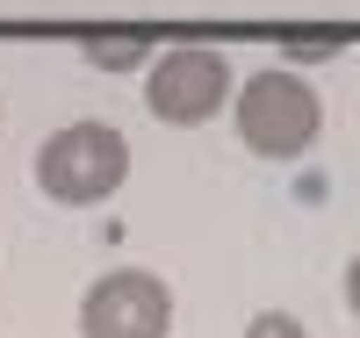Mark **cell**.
<instances>
[{
	"mask_svg": "<svg viewBox=\"0 0 360 338\" xmlns=\"http://www.w3.org/2000/svg\"><path fill=\"white\" fill-rule=\"evenodd\" d=\"M130 180V144L115 122H65L37 151V188L65 209H94Z\"/></svg>",
	"mask_w": 360,
	"mask_h": 338,
	"instance_id": "6da1fadb",
	"label": "cell"
},
{
	"mask_svg": "<svg viewBox=\"0 0 360 338\" xmlns=\"http://www.w3.org/2000/svg\"><path fill=\"white\" fill-rule=\"evenodd\" d=\"M317 130H324V101H317L310 79L274 65V72H252L238 86V137L259 159H303L317 144Z\"/></svg>",
	"mask_w": 360,
	"mask_h": 338,
	"instance_id": "7a4b0ae2",
	"label": "cell"
},
{
	"mask_svg": "<svg viewBox=\"0 0 360 338\" xmlns=\"http://www.w3.org/2000/svg\"><path fill=\"white\" fill-rule=\"evenodd\" d=\"M231 101V58L209 51V44H180V51H159L152 72H144V108L159 122H180V130H195L209 122Z\"/></svg>",
	"mask_w": 360,
	"mask_h": 338,
	"instance_id": "3957f363",
	"label": "cell"
},
{
	"mask_svg": "<svg viewBox=\"0 0 360 338\" xmlns=\"http://www.w3.org/2000/svg\"><path fill=\"white\" fill-rule=\"evenodd\" d=\"M173 331V288L144 266H115L79 295V338H166Z\"/></svg>",
	"mask_w": 360,
	"mask_h": 338,
	"instance_id": "277c9868",
	"label": "cell"
},
{
	"mask_svg": "<svg viewBox=\"0 0 360 338\" xmlns=\"http://www.w3.org/2000/svg\"><path fill=\"white\" fill-rule=\"evenodd\" d=\"M152 58V44L144 37H108V44H86V65H108V72H130Z\"/></svg>",
	"mask_w": 360,
	"mask_h": 338,
	"instance_id": "5b68a950",
	"label": "cell"
},
{
	"mask_svg": "<svg viewBox=\"0 0 360 338\" xmlns=\"http://www.w3.org/2000/svg\"><path fill=\"white\" fill-rule=\"evenodd\" d=\"M245 338H310V331H303V324H295L288 310H259V317L245 324Z\"/></svg>",
	"mask_w": 360,
	"mask_h": 338,
	"instance_id": "8992f818",
	"label": "cell"
},
{
	"mask_svg": "<svg viewBox=\"0 0 360 338\" xmlns=\"http://www.w3.org/2000/svg\"><path fill=\"white\" fill-rule=\"evenodd\" d=\"M346 302H353V317H360V259L346 266Z\"/></svg>",
	"mask_w": 360,
	"mask_h": 338,
	"instance_id": "52a82bcc",
	"label": "cell"
}]
</instances>
